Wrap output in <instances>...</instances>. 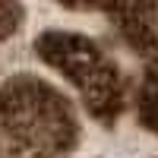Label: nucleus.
<instances>
[{"mask_svg": "<svg viewBox=\"0 0 158 158\" xmlns=\"http://www.w3.org/2000/svg\"><path fill=\"white\" fill-rule=\"evenodd\" d=\"M0 127L13 142L41 158L70 152L79 139L70 101L32 76H16L0 89Z\"/></svg>", "mask_w": 158, "mask_h": 158, "instance_id": "1", "label": "nucleus"}, {"mask_svg": "<svg viewBox=\"0 0 158 158\" xmlns=\"http://www.w3.org/2000/svg\"><path fill=\"white\" fill-rule=\"evenodd\" d=\"M82 85V98H85V108L95 114V117H114L117 111H120V85H117V79L111 70L98 67L95 73H92Z\"/></svg>", "mask_w": 158, "mask_h": 158, "instance_id": "3", "label": "nucleus"}, {"mask_svg": "<svg viewBox=\"0 0 158 158\" xmlns=\"http://www.w3.org/2000/svg\"><path fill=\"white\" fill-rule=\"evenodd\" d=\"M41 54L54 63L57 70H63L73 82H85V79L101 67L98 54L82 41V38H48L41 44Z\"/></svg>", "mask_w": 158, "mask_h": 158, "instance_id": "2", "label": "nucleus"}, {"mask_svg": "<svg viewBox=\"0 0 158 158\" xmlns=\"http://www.w3.org/2000/svg\"><path fill=\"white\" fill-rule=\"evenodd\" d=\"M139 120L146 123L152 133H158V85L142 92V98H139Z\"/></svg>", "mask_w": 158, "mask_h": 158, "instance_id": "4", "label": "nucleus"}, {"mask_svg": "<svg viewBox=\"0 0 158 158\" xmlns=\"http://www.w3.org/2000/svg\"><path fill=\"white\" fill-rule=\"evenodd\" d=\"M13 22H16V10H13L6 0H0V35H6L13 29Z\"/></svg>", "mask_w": 158, "mask_h": 158, "instance_id": "5", "label": "nucleus"}]
</instances>
